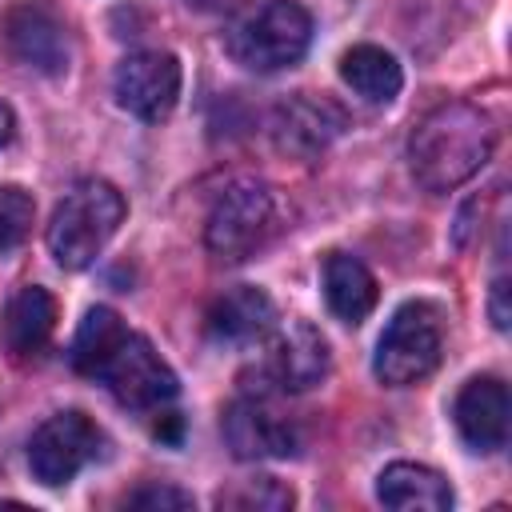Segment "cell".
I'll return each mask as SVG.
<instances>
[{
	"label": "cell",
	"instance_id": "6da1fadb",
	"mask_svg": "<svg viewBox=\"0 0 512 512\" xmlns=\"http://www.w3.org/2000/svg\"><path fill=\"white\" fill-rule=\"evenodd\" d=\"M72 368L104 384L132 412H160L176 400L180 384L148 336L132 332L112 308L96 304L84 312L72 340Z\"/></svg>",
	"mask_w": 512,
	"mask_h": 512
},
{
	"label": "cell",
	"instance_id": "7a4b0ae2",
	"mask_svg": "<svg viewBox=\"0 0 512 512\" xmlns=\"http://www.w3.org/2000/svg\"><path fill=\"white\" fill-rule=\"evenodd\" d=\"M496 148V124L476 104L452 100L432 108L408 140V168L420 188L428 192H452L464 180H472Z\"/></svg>",
	"mask_w": 512,
	"mask_h": 512
},
{
	"label": "cell",
	"instance_id": "3957f363",
	"mask_svg": "<svg viewBox=\"0 0 512 512\" xmlns=\"http://www.w3.org/2000/svg\"><path fill=\"white\" fill-rule=\"evenodd\" d=\"M288 228V204L280 188L264 180H232L208 208L204 244L216 260H248Z\"/></svg>",
	"mask_w": 512,
	"mask_h": 512
},
{
	"label": "cell",
	"instance_id": "277c9868",
	"mask_svg": "<svg viewBox=\"0 0 512 512\" xmlns=\"http://www.w3.org/2000/svg\"><path fill=\"white\" fill-rule=\"evenodd\" d=\"M120 220H124V196L108 180H96V176L76 180L60 196L48 220V252L68 272L88 268L104 252V244L116 236Z\"/></svg>",
	"mask_w": 512,
	"mask_h": 512
},
{
	"label": "cell",
	"instance_id": "5b68a950",
	"mask_svg": "<svg viewBox=\"0 0 512 512\" xmlns=\"http://www.w3.org/2000/svg\"><path fill=\"white\" fill-rule=\"evenodd\" d=\"M312 44V16L296 0H260L244 8L228 32L224 52L248 72H280L292 68Z\"/></svg>",
	"mask_w": 512,
	"mask_h": 512
},
{
	"label": "cell",
	"instance_id": "8992f818",
	"mask_svg": "<svg viewBox=\"0 0 512 512\" xmlns=\"http://www.w3.org/2000/svg\"><path fill=\"white\" fill-rule=\"evenodd\" d=\"M440 344L444 340H440L436 308L424 304V300H412V304L396 308V316L380 332L376 356H372V372L388 388H408V384L424 380L440 364Z\"/></svg>",
	"mask_w": 512,
	"mask_h": 512
},
{
	"label": "cell",
	"instance_id": "52a82bcc",
	"mask_svg": "<svg viewBox=\"0 0 512 512\" xmlns=\"http://www.w3.org/2000/svg\"><path fill=\"white\" fill-rule=\"evenodd\" d=\"M104 456V432L84 412L48 416L28 440V468L44 488L68 484L84 464Z\"/></svg>",
	"mask_w": 512,
	"mask_h": 512
},
{
	"label": "cell",
	"instance_id": "ba28073f",
	"mask_svg": "<svg viewBox=\"0 0 512 512\" xmlns=\"http://www.w3.org/2000/svg\"><path fill=\"white\" fill-rule=\"evenodd\" d=\"M344 128H348L344 108L332 96H316V92H292L268 116V140H272V148L280 156L304 160V164L316 160Z\"/></svg>",
	"mask_w": 512,
	"mask_h": 512
},
{
	"label": "cell",
	"instance_id": "9c48e42d",
	"mask_svg": "<svg viewBox=\"0 0 512 512\" xmlns=\"http://www.w3.org/2000/svg\"><path fill=\"white\" fill-rule=\"evenodd\" d=\"M4 44L24 68H32L40 76L68 72V60H72L68 28H64L60 12L52 4H44V0H20V4L8 8Z\"/></svg>",
	"mask_w": 512,
	"mask_h": 512
},
{
	"label": "cell",
	"instance_id": "30bf717a",
	"mask_svg": "<svg viewBox=\"0 0 512 512\" xmlns=\"http://www.w3.org/2000/svg\"><path fill=\"white\" fill-rule=\"evenodd\" d=\"M116 104L136 120H164L180 100V60L172 52H132L112 76Z\"/></svg>",
	"mask_w": 512,
	"mask_h": 512
},
{
	"label": "cell",
	"instance_id": "8fae6325",
	"mask_svg": "<svg viewBox=\"0 0 512 512\" xmlns=\"http://www.w3.org/2000/svg\"><path fill=\"white\" fill-rule=\"evenodd\" d=\"M224 440L236 460H284L296 452V424L268 404V396H240L224 408Z\"/></svg>",
	"mask_w": 512,
	"mask_h": 512
},
{
	"label": "cell",
	"instance_id": "7c38bea8",
	"mask_svg": "<svg viewBox=\"0 0 512 512\" xmlns=\"http://www.w3.org/2000/svg\"><path fill=\"white\" fill-rule=\"evenodd\" d=\"M264 376L284 392H308L328 376V344L308 320H288L268 332Z\"/></svg>",
	"mask_w": 512,
	"mask_h": 512
},
{
	"label": "cell",
	"instance_id": "4fadbf2b",
	"mask_svg": "<svg viewBox=\"0 0 512 512\" xmlns=\"http://www.w3.org/2000/svg\"><path fill=\"white\" fill-rule=\"evenodd\" d=\"M452 416L472 452L488 456L508 444V388L496 376H472L460 388Z\"/></svg>",
	"mask_w": 512,
	"mask_h": 512
},
{
	"label": "cell",
	"instance_id": "5bb4252c",
	"mask_svg": "<svg viewBox=\"0 0 512 512\" xmlns=\"http://www.w3.org/2000/svg\"><path fill=\"white\" fill-rule=\"evenodd\" d=\"M272 328H276V308L268 292L252 284H236L208 304V336L216 344H256L268 340Z\"/></svg>",
	"mask_w": 512,
	"mask_h": 512
},
{
	"label": "cell",
	"instance_id": "9a60e30c",
	"mask_svg": "<svg viewBox=\"0 0 512 512\" xmlns=\"http://www.w3.org/2000/svg\"><path fill=\"white\" fill-rule=\"evenodd\" d=\"M52 328H56V300H52V292L40 288V284H24L8 300V308L0 316V344H4L8 356L28 360V356H36L48 344Z\"/></svg>",
	"mask_w": 512,
	"mask_h": 512
},
{
	"label": "cell",
	"instance_id": "2e32d148",
	"mask_svg": "<svg viewBox=\"0 0 512 512\" xmlns=\"http://www.w3.org/2000/svg\"><path fill=\"white\" fill-rule=\"evenodd\" d=\"M376 500L396 512H444L452 508V488L440 472L400 460L376 476Z\"/></svg>",
	"mask_w": 512,
	"mask_h": 512
},
{
	"label": "cell",
	"instance_id": "e0dca14e",
	"mask_svg": "<svg viewBox=\"0 0 512 512\" xmlns=\"http://www.w3.org/2000/svg\"><path fill=\"white\" fill-rule=\"evenodd\" d=\"M324 296L328 308L344 324H360L376 308V276L348 252H328L324 256Z\"/></svg>",
	"mask_w": 512,
	"mask_h": 512
},
{
	"label": "cell",
	"instance_id": "ac0fdd59",
	"mask_svg": "<svg viewBox=\"0 0 512 512\" xmlns=\"http://www.w3.org/2000/svg\"><path fill=\"white\" fill-rule=\"evenodd\" d=\"M340 76H344V84H348L360 100H368V104H388V100H396V92H400V84H404V72H400V64H396V56L384 52V48H376V44H356V48H348V52L340 56Z\"/></svg>",
	"mask_w": 512,
	"mask_h": 512
},
{
	"label": "cell",
	"instance_id": "d6986e66",
	"mask_svg": "<svg viewBox=\"0 0 512 512\" xmlns=\"http://www.w3.org/2000/svg\"><path fill=\"white\" fill-rule=\"evenodd\" d=\"M292 488L272 480V476H256V480H240L236 488L220 492L216 504L220 508H236V512H284L292 508Z\"/></svg>",
	"mask_w": 512,
	"mask_h": 512
},
{
	"label": "cell",
	"instance_id": "ffe728a7",
	"mask_svg": "<svg viewBox=\"0 0 512 512\" xmlns=\"http://www.w3.org/2000/svg\"><path fill=\"white\" fill-rule=\"evenodd\" d=\"M32 220H36L32 196L16 184H0V252L16 248L32 232Z\"/></svg>",
	"mask_w": 512,
	"mask_h": 512
},
{
	"label": "cell",
	"instance_id": "44dd1931",
	"mask_svg": "<svg viewBox=\"0 0 512 512\" xmlns=\"http://www.w3.org/2000/svg\"><path fill=\"white\" fill-rule=\"evenodd\" d=\"M124 504L128 508H192V496L180 488H168V484H144V488L128 492Z\"/></svg>",
	"mask_w": 512,
	"mask_h": 512
},
{
	"label": "cell",
	"instance_id": "7402d4cb",
	"mask_svg": "<svg viewBox=\"0 0 512 512\" xmlns=\"http://www.w3.org/2000/svg\"><path fill=\"white\" fill-rule=\"evenodd\" d=\"M488 312H492V324L504 332V328H508V320H512V312H508V276H496V280H492Z\"/></svg>",
	"mask_w": 512,
	"mask_h": 512
},
{
	"label": "cell",
	"instance_id": "603a6c76",
	"mask_svg": "<svg viewBox=\"0 0 512 512\" xmlns=\"http://www.w3.org/2000/svg\"><path fill=\"white\" fill-rule=\"evenodd\" d=\"M12 128H16V120H12V108L0 100V148L12 140Z\"/></svg>",
	"mask_w": 512,
	"mask_h": 512
},
{
	"label": "cell",
	"instance_id": "cb8c5ba5",
	"mask_svg": "<svg viewBox=\"0 0 512 512\" xmlns=\"http://www.w3.org/2000/svg\"><path fill=\"white\" fill-rule=\"evenodd\" d=\"M188 8H196V12H220V8H232L236 0H184Z\"/></svg>",
	"mask_w": 512,
	"mask_h": 512
}]
</instances>
